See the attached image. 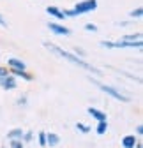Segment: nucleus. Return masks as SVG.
Listing matches in <instances>:
<instances>
[{
    "mask_svg": "<svg viewBox=\"0 0 143 148\" xmlns=\"http://www.w3.org/2000/svg\"><path fill=\"white\" fill-rule=\"evenodd\" d=\"M43 46H44L48 51H51L53 55H57V57L67 60L69 64H73V65H76V67H80V69H83V71L92 72V74H96V76H102V71H99V69L94 67L92 64H88L85 58L76 57L73 51H67V49H64V48H60V46H57V44H53V42H50V41H43Z\"/></svg>",
    "mask_w": 143,
    "mask_h": 148,
    "instance_id": "f257e3e1",
    "label": "nucleus"
},
{
    "mask_svg": "<svg viewBox=\"0 0 143 148\" xmlns=\"http://www.w3.org/2000/svg\"><path fill=\"white\" fill-rule=\"evenodd\" d=\"M97 7H99L97 0H80L73 7L64 9V14H65V18H80V16H85V14H90V12L97 11Z\"/></svg>",
    "mask_w": 143,
    "mask_h": 148,
    "instance_id": "f03ea898",
    "label": "nucleus"
},
{
    "mask_svg": "<svg viewBox=\"0 0 143 148\" xmlns=\"http://www.w3.org/2000/svg\"><path fill=\"white\" fill-rule=\"evenodd\" d=\"M88 79H90V83L92 85H96L101 92H104V94L106 95H110L111 99H115V101H120V102H131V97H127L126 94H122V92L120 90H117L115 86H111V85H104V83H101V81H97L96 78H88Z\"/></svg>",
    "mask_w": 143,
    "mask_h": 148,
    "instance_id": "7ed1b4c3",
    "label": "nucleus"
},
{
    "mask_svg": "<svg viewBox=\"0 0 143 148\" xmlns=\"http://www.w3.org/2000/svg\"><path fill=\"white\" fill-rule=\"evenodd\" d=\"M46 28H48L51 34L60 35V37H69L71 34H73V30H71L69 27H65L64 23H60V21H50V23L46 25Z\"/></svg>",
    "mask_w": 143,
    "mask_h": 148,
    "instance_id": "20e7f679",
    "label": "nucleus"
},
{
    "mask_svg": "<svg viewBox=\"0 0 143 148\" xmlns=\"http://www.w3.org/2000/svg\"><path fill=\"white\" fill-rule=\"evenodd\" d=\"M46 14H50L51 18H55V21H65L67 18L64 14V9L58 7V5H46Z\"/></svg>",
    "mask_w": 143,
    "mask_h": 148,
    "instance_id": "39448f33",
    "label": "nucleus"
},
{
    "mask_svg": "<svg viewBox=\"0 0 143 148\" xmlns=\"http://www.w3.org/2000/svg\"><path fill=\"white\" fill-rule=\"evenodd\" d=\"M0 88H2V90H7V92L16 90V88H18V79H16V78L12 76V74L9 72L6 78L0 79Z\"/></svg>",
    "mask_w": 143,
    "mask_h": 148,
    "instance_id": "423d86ee",
    "label": "nucleus"
},
{
    "mask_svg": "<svg viewBox=\"0 0 143 148\" xmlns=\"http://www.w3.org/2000/svg\"><path fill=\"white\" fill-rule=\"evenodd\" d=\"M87 113L90 115L96 122H104V120H108V115L104 113V111H101V109H97V108H87Z\"/></svg>",
    "mask_w": 143,
    "mask_h": 148,
    "instance_id": "0eeeda50",
    "label": "nucleus"
},
{
    "mask_svg": "<svg viewBox=\"0 0 143 148\" xmlns=\"http://www.w3.org/2000/svg\"><path fill=\"white\" fill-rule=\"evenodd\" d=\"M7 67L9 69H16V71H27V64L21 58H16V57L7 58Z\"/></svg>",
    "mask_w": 143,
    "mask_h": 148,
    "instance_id": "6e6552de",
    "label": "nucleus"
},
{
    "mask_svg": "<svg viewBox=\"0 0 143 148\" xmlns=\"http://www.w3.org/2000/svg\"><path fill=\"white\" fill-rule=\"evenodd\" d=\"M60 145V136L57 132H46V146L55 148Z\"/></svg>",
    "mask_w": 143,
    "mask_h": 148,
    "instance_id": "1a4fd4ad",
    "label": "nucleus"
},
{
    "mask_svg": "<svg viewBox=\"0 0 143 148\" xmlns=\"http://www.w3.org/2000/svg\"><path fill=\"white\" fill-rule=\"evenodd\" d=\"M138 143V138L134 136V134H127V136H124L122 138V141H120V145H122V148H134V145Z\"/></svg>",
    "mask_w": 143,
    "mask_h": 148,
    "instance_id": "9d476101",
    "label": "nucleus"
},
{
    "mask_svg": "<svg viewBox=\"0 0 143 148\" xmlns=\"http://www.w3.org/2000/svg\"><path fill=\"white\" fill-rule=\"evenodd\" d=\"M9 72L12 74L14 78H21L25 81H32L34 79V74H30L28 71H16V69H9Z\"/></svg>",
    "mask_w": 143,
    "mask_h": 148,
    "instance_id": "9b49d317",
    "label": "nucleus"
},
{
    "mask_svg": "<svg viewBox=\"0 0 143 148\" xmlns=\"http://www.w3.org/2000/svg\"><path fill=\"white\" fill-rule=\"evenodd\" d=\"M23 129L21 127H14V129H11V131L7 132V139H21L23 138Z\"/></svg>",
    "mask_w": 143,
    "mask_h": 148,
    "instance_id": "f8f14e48",
    "label": "nucleus"
},
{
    "mask_svg": "<svg viewBox=\"0 0 143 148\" xmlns=\"http://www.w3.org/2000/svg\"><path fill=\"white\" fill-rule=\"evenodd\" d=\"M129 20H141L143 18V7L141 5H138L136 9H133V11H129Z\"/></svg>",
    "mask_w": 143,
    "mask_h": 148,
    "instance_id": "ddd939ff",
    "label": "nucleus"
},
{
    "mask_svg": "<svg viewBox=\"0 0 143 148\" xmlns=\"http://www.w3.org/2000/svg\"><path fill=\"white\" fill-rule=\"evenodd\" d=\"M96 132H97L99 136H104L106 132H108V120H104V122H97Z\"/></svg>",
    "mask_w": 143,
    "mask_h": 148,
    "instance_id": "4468645a",
    "label": "nucleus"
},
{
    "mask_svg": "<svg viewBox=\"0 0 143 148\" xmlns=\"http://www.w3.org/2000/svg\"><path fill=\"white\" fill-rule=\"evenodd\" d=\"M120 39H122V41H131V42H134V41H141V32H134V34L122 35Z\"/></svg>",
    "mask_w": 143,
    "mask_h": 148,
    "instance_id": "2eb2a0df",
    "label": "nucleus"
},
{
    "mask_svg": "<svg viewBox=\"0 0 143 148\" xmlns=\"http://www.w3.org/2000/svg\"><path fill=\"white\" fill-rule=\"evenodd\" d=\"M76 131H80L81 134H88V132L92 131V127L87 125V123H83V122H78V123H76Z\"/></svg>",
    "mask_w": 143,
    "mask_h": 148,
    "instance_id": "dca6fc26",
    "label": "nucleus"
},
{
    "mask_svg": "<svg viewBox=\"0 0 143 148\" xmlns=\"http://www.w3.org/2000/svg\"><path fill=\"white\" fill-rule=\"evenodd\" d=\"M37 143L41 148H46V132L44 131H39L37 132Z\"/></svg>",
    "mask_w": 143,
    "mask_h": 148,
    "instance_id": "f3484780",
    "label": "nucleus"
},
{
    "mask_svg": "<svg viewBox=\"0 0 143 148\" xmlns=\"http://www.w3.org/2000/svg\"><path fill=\"white\" fill-rule=\"evenodd\" d=\"M9 148H25V143L21 139H9Z\"/></svg>",
    "mask_w": 143,
    "mask_h": 148,
    "instance_id": "a211bd4d",
    "label": "nucleus"
},
{
    "mask_svg": "<svg viewBox=\"0 0 143 148\" xmlns=\"http://www.w3.org/2000/svg\"><path fill=\"white\" fill-rule=\"evenodd\" d=\"M21 141H23L25 145H27V143H30V141H34V131H27V132H23Z\"/></svg>",
    "mask_w": 143,
    "mask_h": 148,
    "instance_id": "6ab92c4d",
    "label": "nucleus"
},
{
    "mask_svg": "<svg viewBox=\"0 0 143 148\" xmlns=\"http://www.w3.org/2000/svg\"><path fill=\"white\" fill-rule=\"evenodd\" d=\"M73 53L76 55V57H80V58H85V57H87V51H85L83 48H80V46H76V48L73 49Z\"/></svg>",
    "mask_w": 143,
    "mask_h": 148,
    "instance_id": "aec40b11",
    "label": "nucleus"
},
{
    "mask_svg": "<svg viewBox=\"0 0 143 148\" xmlns=\"http://www.w3.org/2000/svg\"><path fill=\"white\" fill-rule=\"evenodd\" d=\"M83 28H85V30H87V32H92V34H96V32H97V30H99V28H97V25H96V23H85V27H83Z\"/></svg>",
    "mask_w": 143,
    "mask_h": 148,
    "instance_id": "412c9836",
    "label": "nucleus"
},
{
    "mask_svg": "<svg viewBox=\"0 0 143 148\" xmlns=\"http://www.w3.org/2000/svg\"><path fill=\"white\" fill-rule=\"evenodd\" d=\"M99 46L104 48V49H113V41H101Z\"/></svg>",
    "mask_w": 143,
    "mask_h": 148,
    "instance_id": "4be33fe9",
    "label": "nucleus"
},
{
    "mask_svg": "<svg viewBox=\"0 0 143 148\" xmlns=\"http://www.w3.org/2000/svg\"><path fill=\"white\" fill-rule=\"evenodd\" d=\"M16 104H18V106H21V108H25V106L28 104V101H27V97H25V95H21L20 99L16 101Z\"/></svg>",
    "mask_w": 143,
    "mask_h": 148,
    "instance_id": "5701e85b",
    "label": "nucleus"
},
{
    "mask_svg": "<svg viewBox=\"0 0 143 148\" xmlns=\"http://www.w3.org/2000/svg\"><path fill=\"white\" fill-rule=\"evenodd\" d=\"M7 74H9V69H7V67H2V65H0V79H2V78H6Z\"/></svg>",
    "mask_w": 143,
    "mask_h": 148,
    "instance_id": "b1692460",
    "label": "nucleus"
},
{
    "mask_svg": "<svg viewBox=\"0 0 143 148\" xmlns=\"http://www.w3.org/2000/svg\"><path fill=\"white\" fill-rule=\"evenodd\" d=\"M0 27H4V28H7V20L4 18V14L0 12Z\"/></svg>",
    "mask_w": 143,
    "mask_h": 148,
    "instance_id": "393cba45",
    "label": "nucleus"
},
{
    "mask_svg": "<svg viewBox=\"0 0 143 148\" xmlns=\"http://www.w3.org/2000/svg\"><path fill=\"white\" fill-rule=\"evenodd\" d=\"M136 134H138V136H143V125H141V123L136 125Z\"/></svg>",
    "mask_w": 143,
    "mask_h": 148,
    "instance_id": "a878e982",
    "label": "nucleus"
},
{
    "mask_svg": "<svg viewBox=\"0 0 143 148\" xmlns=\"http://www.w3.org/2000/svg\"><path fill=\"white\" fill-rule=\"evenodd\" d=\"M134 148H143V145H141V141H140V139H138V143L134 145Z\"/></svg>",
    "mask_w": 143,
    "mask_h": 148,
    "instance_id": "bb28decb",
    "label": "nucleus"
},
{
    "mask_svg": "<svg viewBox=\"0 0 143 148\" xmlns=\"http://www.w3.org/2000/svg\"><path fill=\"white\" fill-rule=\"evenodd\" d=\"M4 148H6V146H4Z\"/></svg>",
    "mask_w": 143,
    "mask_h": 148,
    "instance_id": "cd10ccee",
    "label": "nucleus"
}]
</instances>
